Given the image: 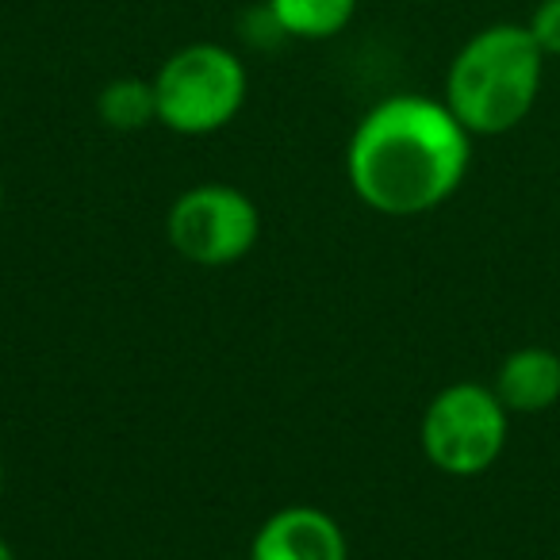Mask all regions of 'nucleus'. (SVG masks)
<instances>
[{
	"label": "nucleus",
	"mask_w": 560,
	"mask_h": 560,
	"mask_svg": "<svg viewBox=\"0 0 560 560\" xmlns=\"http://www.w3.org/2000/svg\"><path fill=\"white\" fill-rule=\"evenodd\" d=\"M249 93L242 58L219 43H188L154 73L158 124L173 135L203 139L238 119Z\"/></svg>",
	"instance_id": "3"
},
{
	"label": "nucleus",
	"mask_w": 560,
	"mask_h": 560,
	"mask_svg": "<svg viewBox=\"0 0 560 560\" xmlns=\"http://www.w3.org/2000/svg\"><path fill=\"white\" fill-rule=\"evenodd\" d=\"M0 208H4V185H0Z\"/></svg>",
	"instance_id": "13"
},
{
	"label": "nucleus",
	"mask_w": 560,
	"mask_h": 560,
	"mask_svg": "<svg viewBox=\"0 0 560 560\" xmlns=\"http://www.w3.org/2000/svg\"><path fill=\"white\" fill-rule=\"evenodd\" d=\"M472 135L445 108L419 93L384 96L361 116L346 147V177L376 215L411 219L442 208L465 185Z\"/></svg>",
	"instance_id": "1"
},
{
	"label": "nucleus",
	"mask_w": 560,
	"mask_h": 560,
	"mask_svg": "<svg viewBox=\"0 0 560 560\" xmlns=\"http://www.w3.org/2000/svg\"><path fill=\"white\" fill-rule=\"evenodd\" d=\"M499 404L511 415H541L560 399V353L549 346H522L511 350L495 369Z\"/></svg>",
	"instance_id": "7"
},
{
	"label": "nucleus",
	"mask_w": 560,
	"mask_h": 560,
	"mask_svg": "<svg viewBox=\"0 0 560 560\" xmlns=\"http://www.w3.org/2000/svg\"><path fill=\"white\" fill-rule=\"evenodd\" d=\"M526 27L545 58H560V0H541Z\"/></svg>",
	"instance_id": "10"
},
{
	"label": "nucleus",
	"mask_w": 560,
	"mask_h": 560,
	"mask_svg": "<svg viewBox=\"0 0 560 560\" xmlns=\"http://www.w3.org/2000/svg\"><path fill=\"white\" fill-rule=\"evenodd\" d=\"M511 411L499 404L495 388L457 381L442 388L422 411L419 442L427 460L445 476L472 480L483 476L506 450Z\"/></svg>",
	"instance_id": "4"
},
{
	"label": "nucleus",
	"mask_w": 560,
	"mask_h": 560,
	"mask_svg": "<svg viewBox=\"0 0 560 560\" xmlns=\"http://www.w3.org/2000/svg\"><path fill=\"white\" fill-rule=\"evenodd\" d=\"M0 491H4V460H0Z\"/></svg>",
	"instance_id": "12"
},
{
	"label": "nucleus",
	"mask_w": 560,
	"mask_h": 560,
	"mask_svg": "<svg viewBox=\"0 0 560 560\" xmlns=\"http://www.w3.org/2000/svg\"><path fill=\"white\" fill-rule=\"evenodd\" d=\"M0 560H16V552H12V545L0 537Z\"/></svg>",
	"instance_id": "11"
},
{
	"label": "nucleus",
	"mask_w": 560,
	"mask_h": 560,
	"mask_svg": "<svg viewBox=\"0 0 560 560\" xmlns=\"http://www.w3.org/2000/svg\"><path fill=\"white\" fill-rule=\"evenodd\" d=\"M165 238L185 261L203 269H226L249 257L261 238V211L234 185H192L170 203Z\"/></svg>",
	"instance_id": "5"
},
{
	"label": "nucleus",
	"mask_w": 560,
	"mask_h": 560,
	"mask_svg": "<svg viewBox=\"0 0 560 560\" xmlns=\"http://www.w3.org/2000/svg\"><path fill=\"white\" fill-rule=\"evenodd\" d=\"M545 55L526 24H491L453 55L445 73V108L468 135H506L541 96Z\"/></svg>",
	"instance_id": "2"
},
{
	"label": "nucleus",
	"mask_w": 560,
	"mask_h": 560,
	"mask_svg": "<svg viewBox=\"0 0 560 560\" xmlns=\"http://www.w3.org/2000/svg\"><path fill=\"white\" fill-rule=\"evenodd\" d=\"M249 560H350V541L335 514L312 503H292L257 526Z\"/></svg>",
	"instance_id": "6"
},
{
	"label": "nucleus",
	"mask_w": 560,
	"mask_h": 560,
	"mask_svg": "<svg viewBox=\"0 0 560 560\" xmlns=\"http://www.w3.org/2000/svg\"><path fill=\"white\" fill-rule=\"evenodd\" d=\"M358 0H269V16L280 35L304 43L335 39L350 27Z\"/></svg>",
	"instance_id": "8"
},
{
	"label": "nucleus",
	"mask_w": 560,
	"mask_h": 560,
	"mask_svg": "<svg viewBox=\"0 0 560 560\" xmlns=\"http://www.w3.org/2000/svg\"><path fill=\"white\" fill-rule=\"evenodd\" d=\"M96 116L108 131L135 135L142 127L158 124L154 81L147 78H112L96 96Z\"/></svg>",
	"instance_id": "9"
}]
</instances>
